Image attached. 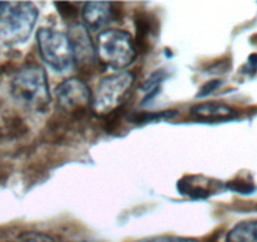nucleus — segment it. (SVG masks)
<instances>
[{"label":"nucleus","mask_w":257,"mask_h":242,"mask_svg":"<svg viewBox=\"0 0 257 242\" xmlns=\"http://www.w3.org/2000/svg\"><path fill=\"white\" fill-rule=\"evenodd\" d=\"M38 9L29 2H0V42L8 46L24 43L34 29Z\"/></svg>","instance_id":"nucleus-1"},{"label":"nucleus","mask_w":257,"mask_h":242,"mask_svg":"<svg viewBox=\"0 0 257 242\" xmlns=\"http://www.w3.org/2000/svg\"><path fill=\"white\" fill-rule=\"evenodd\" d=\"M11 91L14 100L31 111L44 112L51 103L47 75L39 66L22 68L12 81Z\"/></svg>","instance_id":"nucleus-2"},{"label":"nucleus","mask_w":257,"mask_h":242,"mask_svg":"<svg viewBox=\"0 0 257 242\" xmlns=\"http://www.w3.org/2000/svg\"><path fill=\"white\" fill-rule=\"evenodd\" d=\"M95 49L100 62L113 70L127 67L137 56L132 36L120 29H106L101 32Z\"/></svg>","instance_id":"nucleus-3"},{"label":"nucleus","mask_w":257,"mask_h":242,"mask_svg":"<svg viewBox=\"0 0 257 242\" xmlns=\"http://www.w3.org/2000/svg\"><path fill=\"white\" fill-rule=\"evenodd\" d=\"M37 44L44 62L57 72H66L75 65L72 46L67 34L51 28L37 32Z\"/></svg>","instance_id":"nucleus-4"},{"label":"nucleus","mask_w":257,"mask_h":242,"mask_svg":"<svg viewBox=\"0 0 257 242\" xmlns=\"http://www.w3.org/2000/svg\"><path fill=\"white\" fill-rule=\"evenodd\" d=\"M134 80L132 72L113 73L102 78L92 95V110L97 115H106L116 110L128 96Z\"/></svg>","instance_id":"nucleus-5"},{"label":"nucleus","mask_w":257,"mask_h":242,"mask_svg":"<svg viewBox=\"0 0 257 242\" xmlns=\"http://www.w3.org/2000/svg\"><path fill=\"white\" fill-rule=\"evenodd\" d=\"M56 100L66 112H81L92 105V93L80 78H68L56 88Z\"/></svg>","instance_id":"nucleus-6"},{"label":"nucleus","mask_w":257,"mask_h":242,"mask_svg":"<svg viewBox=\"0 0 257 242\" xmlns=\"http://www.w3.org/2000/svg\"><path fill=\"white\" fill-rule=\"evenodd\" d=\"M68 39L72 46L75 63L80 65H90L95 61L96 49L91 42L87 28L81 24H73L68 31Z\"/></svg>","instance_id":"nucleus-7"},{"label":"nucleus","mask_w":257,"mask_h":242,"mask_svg":"<svg viewBox=\"0 0 257 242\" xmlns=\"http://www.w3.org/2000/svg\"><path fill=\"white\" fill-rule=\"evenodd\" d=\"M113 4L103 2L86 3L82 9V18L86 28L101 31L113 19Z\"/></svg>","instance_id":"nucleus-8"},{"label":"nucleus","mask_w":257,"mask_h":242,"mask_svg":"<svg viewBox=\"0 0 257 242\" xmlns=\"http://www.w3.org/2000/svg\"><path fill=\"white\" fill-rule=\"evenodd\" d=\"M190 115L201 120H227L236 116V112L223 103H197L190 108Z\"/></svg>","instance_id":"nucleus-9"},{"label":"nucleus","mask_w":257,"mask_h":242,"mask_svg":"<svg viewBox=\"0 0 257 242\" xmlns=\"http://www.w3.org/2000/svg\"><path fill=\"white\" fill-rule=\"evenodd\" d=\"M227 242H257V219L239 222L226 236Z\"/></svg>","instance_id":"nucleus-10"},{"label":"nucleus","mask_w":257,"mask_h":242,"mask_svg":"<svg viewBox=\"0 0 257 242\" xmlns=\"http://www.w3.org/2000/svg\"><path fill=\"white\" fill-rule=\"evenodd\" d=\"M138 242H198L197 239L178 236H154L139 239Z\"/></svg>","instance_id":"nucleus-11"},{"label":"nucleus","mask_w":257,"mask_h":242,"mask_svg":"<svg viewBox=\"0 0 257 242\" xmlns=\"http://www.w3.org/2000/svg\"><path fill=\"white\" fill-rule=\"evenodd\" d=\"M16 242H54L49 236L43 233H37V232H28L24 233L17 239Z\"/></svg>","instance_id":"nucleus-12"},{"label":"nucleus","mask_w":257,"mask_h":242,"mask_svg":"<svg viewBox=\"0 0 257 242\" xmlns=\"http://www.w3.org/2000/svg\"><path fill=\"white\" fill-rule=\"evenodd\" d=\"M56 7L59 9V13L63 18L72 19L77 14V9H75L72 3H56Z\"/></svg>","instance_id":"nucleus-13"},{"label":"nucleus","mask_w":257,"mask_h":242,"mask_svg":"<svg viewBox=\"0 0 257 242\" xmlns=\"http://www.w3.org/2000/svg\"><path fill=\"white\" fill-rule=\"evenodd\" d=\"M219 86H221V82H219L218 80L209 81L208 83H206V85L201 88V91H199V93H198V97H204V96H208L209 93L213 92V91L216 90L217 87H219Z\"/></svg>","instance_id":"nucleus-14"},{"label":"nucleus","mask_w":257,"mask_h":242,"mask_svg":"<svg viewBox=\"0 0 257 242\" xmlns=\"http://www.w3.org/2000/svg\"><path fill=\"white\" fill-rule=\"evenodd\" d=\"M77 242H97V241H77Z\"/></svg>","instance_id":"nucleus-15"}]
</instances>
